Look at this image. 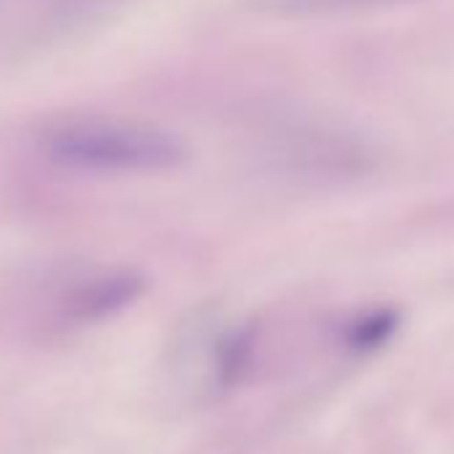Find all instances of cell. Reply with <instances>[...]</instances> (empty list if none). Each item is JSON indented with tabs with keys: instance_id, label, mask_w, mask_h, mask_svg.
I'll return each mask as SVG.
<instances>
[{
	"instance_id": "obj_3",
	"label": "cell",
	"mask_w": 454,
	"mask_h": 454,
	"mask_svg": "<svg viewBox=\"0 0 454 454\" xmlns=\"http://www.w3.org/2000/svg\"><path fill=\"white\" fill-rule=\"evenodd\" d=\"M142 292V278L121 268H86L59 278L46 294V318L54 326H86L102 321Z\"/></svg>"
},
{
	"instance_id": "obj_1",
	"label": "cell",
	"mask_w": 454,
	"mask_h": 454,
	"mask_svg": "<svg viewBox=\"0 0 454 454\" xmlns=\"http://www.w3.org/2000/svg\"><path fill=\"white\" fill-rule=\"evenodd\" d=\"M41 155L65 171L91 176H150L187 160L184 142L145 121L70 118L41 137Z\"/></svg>"
},
{
	"instance_id": "obj_2",
	"label": "cell",
	"mask_w": 454,
	"mask_h": 454,
	"mask_svg": "<svg viewBox=\"0 0 454 454\" xmlns=\"http://www.w3.org/2000/svg\"><path fill=\"white\" fill-rule=\"evenodd\" d=\"M118 0H0V46L41 49L102 20Z\"/></svg>"
}]
</instances>
